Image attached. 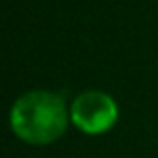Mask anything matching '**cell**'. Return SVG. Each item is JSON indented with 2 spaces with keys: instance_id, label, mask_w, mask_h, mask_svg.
<instances>
[{
  "instance_id": "obj_2",
  "label": "cell",
  "mask_w": 158,
  "mask_h": 158,
  "mask_svg": "<svg viewBox=\"0 0 158 158\" xmlns=\"http://www.w3.org/2000/svg\"><path fill=\"white\" fill-rule=\"evenodd\" d=\"M70 120L84 134H104L118 120V106L106 92L88 90L74 98Z\"/></svg>"
},
{
  "instance_id": "obj_1",
  "label": "cell",
  "mask_w": 158,
  "mask_h": 158,
  "mask_svg": "<svg viewBox=\"0 0 158 158\" xmlns=\"http://www.w3.org/2000/svg\"><path fill=\"white\" fill-rule=\"evenodd\" d=\"M70 110L60 94L50 90H32L10 108V128L28 144H50L64 134Z\"/></svg>"
}]
</instances>
